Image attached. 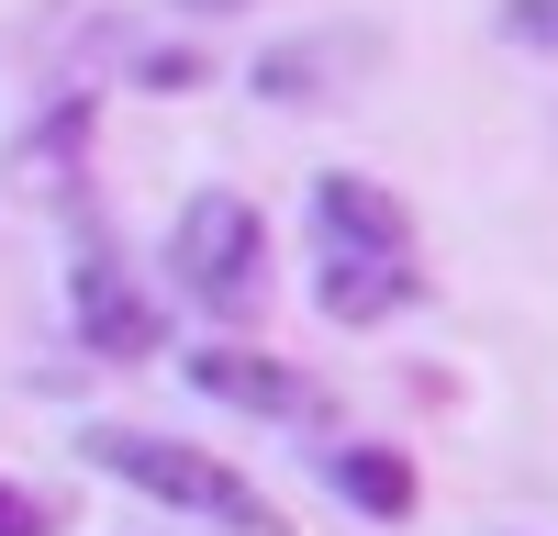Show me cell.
Returning a JSON list of instances; mask_svg holds the SVG:
<instances>
[{"mask_svg":"<svg viewBox=\"0 0 558 536\" xmlns=\"http://www.w3.org/2000/svg\"><path fill=\"white\" fill-rule=\"evenodd\" d=\"M168 280L202 313H257V291H268V223H257V202L202 191L191 212H179V235H168Z\"/></svg>","mask_w":558,"mask_h":536,"instance_id":"7a4b0ae2","label":"cell"},{"mask_svg":"<svg viewBox=\"0 0 558 536\" xmlns=\"http://www.w3.org/2000/svg\"><path fill=\"white\" fill-rule=\"evenodd\" d=\"M68 313H78V346L89 357H112V369H134V357H157L168 346V313L157 291H134V268L78 223V268H68Z\"/></svg>","mask_w":558,"mask_h":536,"instance_id":"3957f363","label":"cell"},{"mask_svg":"<svg viewBox=\"0 0 558 536\" xmlns=\"http://www.w3.org/2000/svg\"><path fill=\"white\" fill-rule=\"evenodd\" d=\"M0 536H45V503H34V491H12V480H0Z\"/></svg>","mask_w":558,"mask_h":536,"instance_id":"8fae6325","label":"cell"},{"mask_svg":"<svg viewBox=\"0 0 558 536\" xmlns=\"http://www.w3.org/2000/svg\"><path fill=\"white\" fill-rule=\"evenodd\" d=\"M179 12H235V0H179Z\"/></svg>","mask_w":558,"mask_h":536,"instance_id":"7c38bea8","label":"cell"},{"mask_svg":"<svg viewBox=\"0 0 558 536\" xmlns=\"http://www.w3.org/2000/svg\"><path fill=\"white\" fill-rule=\"evenodd\" d=\"M89 470H112L123 491H146V503H168V514H202V525H223V536H279V514L257 503V491L223 470V459L179 447V436H146V425H89Z\"/></svg>","mask_w":558,"mask_h":536,"instance_id":"6da1fadb","label":"cell"},{"mask_svg":"<svg viewBox=\"0 0 558 536\" xmlns=\"http://www.w3.org/2000/svg\"><path fill=\"white\" fill-rule=\"evenodd\" d=\"M78 157H89V101H57V123H45V134H23V146H12V191L57 202V212H78V202H89Z\"/></svg>","mask_w":558,"mask_h":536,"instance_id":"ba28073f","label":"cell"},{"mask_svg":"<svg viewBox=\"0 0 558 536\" xmlns=\"http://www.w3.org/2000/svg\"><path fill=\"white\" fill-rule=\"evenodd\" d=\"M313 235L324 246H413V212L391 191H368V179H313Z\"/></svg>","mask_w":558,"mask_h":536,"instance_id":"9c48e42d","label":"cell"},{"mask_svg":"<svg viewBox=\"0 0 558 536\" xmlns=\"http://www.w3.org/2000/svg\"><path fill=\"white\" fill-rule=\"evenodd\" d=\"M313 302L336 313V325H380V313H413V302H425V280H413L402 246H324Z\"/></svg>","mask_w":558,"mask_h":536,"instance_id":"8992f818","label":"cell"},{"mask_svg":"<svg viewBox=\"0 0 558 536\" xmlns=\"http://www.w3.org/2000/svg\"><path fill=\"white\" fill-rule=\"evenodd\" d=\"M492 34L514 45V57H558V0H502Z\"/></svg>","mask_w":558,"mask_h":536,"instance_id":"30bf717a","label":"cell"},{"mask_svg":"<svg viewBox=\"0 0 558 536\" xmlns=\"http://www.w3.org/2000/svg\"><path fill=\"white\" fill-rule=\"evenodd\" d=\"M324 491H336L347 514H368V525H413V503H425V480H413L402 447H336V459H324Z\"/></svg>","mask_w":558,"mask_h":536,"instance_id":"52a82bcc","label":"cell"},{"mask_svg":"<svg viewBox=\"0 0 558 536\" xmlns=\"http://www.w3.org/2000/svg\"><path fill=\"white\" fill-rule=\"evenodd\" d=\"M368 68H380V34H368V23H336V34H302V45H268V57H257V101H336V89L347 78H368Z\"/></svg>","mask_w":558,"mask_h":536,"instance_id":"277c9868","label":"cell"},{"mask_svg":"<svg viewBox=\"0 0 558 536\" xmlns=\"http://www.w3.org/2000/svg\"><path fill=\"white\" fill-rule=\"evenodd\" d=\"M191 391L202 402H235V414H257V425H324V391H302L279 357H257V346H202L191 357Z\"/></svg>","mask_w":558,"mask_h":536,"instance_id":"5b68a950","label":"cell"}]
</instances>
